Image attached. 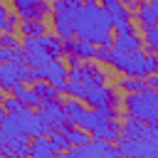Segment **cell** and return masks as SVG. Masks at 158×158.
Segmentation results:
<instances>
[{"label":"cell","instance_id":"obj_25","mask_svg":"<svg viewBox=\"0 0 158 158\" xmlns=\"http://www.w3.org/2000/svg\"><path fill=\"white\" fill-rule=\"evenodd\" d=\"M114 20V32L116 35H133L136 32V27H133V22H131V17H111Z\"/></svg>","mask_w":158,"mask_h":158},{"label":"cell","instance_id":"obj_19","mask_svg":"<svg viewBox=\"0 0 158 158\" xmlns=\"http://www.w3.org/2000/svg\"><path fill=\"white\" fill-rule=\"evenodd\" d=\"M151 84H148V79L146 77H126V79H121L118 81V91H123V94H133V91H146Z\"/></svg>","mask_w":158,"mask_h":158},{"label":"cell","instance_id":"obj_35","mask_svg":"<svg viewBox=\"0 0 158 158\" xmlns=\"http://www.w3.org/2000/svg\"><path fill=\"white\" fill-rule=\"evenodd\" d=\"M146 79H148V84H151L153 89H158V74H148Z\"/></svg>","mask_w":158,"mask_h":158},{"label":"cell","instance_id":"obj_38","mask_svg":"<svg viewBox=\"0 0 158 158\" xmlns=\"http://www.w3.org/2000/svg\"><path fill=\"white\" fill-rule=\"evenodd\" d=\"M84 5H101L99 0H84Z\"/></svg>","mask_w":158,"mask_h":158},{"label":"cell","instance_id":"obj_17","mask_svg":"<svg viewBox=\"0 0 158 158\" xmlns=\"http://www.w3.org/2000/svg\"><path fill=\"white\" fill-rule=\"evenodd\" d=\"M114 49H121V52H133V49H141L143 47V40L133 32V35H116L114 37Z\"/></svg>","mask_w":158,"mask_h":158},{"label":"cell","instance_id":"obj_8","mask_svg":"<svg viewBox=\"0 0 158 158\" xmlns=\"http://www.w3.org/2000/svg\"><path fill=\"white\" fill-rule=\"evenodd\" d=\"M22 47H25V62H27L32 69H37L40 64H44L47 59H52V54H49L42 35H40V37H25V40H22Z\"/></svg>","mask_w":158,"mask_h":158},{"label":"cell","instance_id":"obj_13","mask_svg":"<svg viewBox=\"0 0 158 158\" xmlns=\"http://www.w3.org/2000/svg\"><path fill=\"white\" fill-rule=\"evenodd\" d=\"M62 106H64V111H67V123H69V126H79V121H81V116H84V111H86L84 101L77 99V96H69L67 101H62Z\"/></svg>","mask_w":158,"mask_h":158},{"label":"cell","instance_id":"obj_39","mask_svg":"<svg viewBox=\"0 0 158 158\" xmlns=\"http://www.w3.org/2000/svg\"><path fill=\"white\" fill-rule=\"evenodd\" d=\"M2 99H5V94H2V89H0V104H2Z\"/></svg>","mask_w":158,"mask_h":158},{"label":"cell","instance_id":"obj_4","mask_svg":"<svg viewBox=\"0 0 158 158\" xmlns=\"http://www.w3.org/2000/svg\"><path fill=\"white\" fill-rule=\"evenodd\" d=\"M35 74H37V79H47L49 84H54L64 94V86H67V79H69V64L62 62V57H52L44 64H40L35 69Z\"/></svg>","mask_w":158,"mask_h":158},{"label":"cell","instance_id":"obj_37","mask_svg":"<svg viewBox=\"0 0 158 158\" xmlns=\"http://www.w3.org/2000/svg\"><path fill=\"white\" fill-rule=\"evenodd\" d=\"M5 116H7V111H5V106L0 104V123H2V118H5Z\"/></svg>","mask_w":158,"mask_h":158},{"label":"cell","instance_id":"obj_10","mask_svg":"<svg viewBox=\"0 0 158 158\" xmlns=\"http://www.w3.org/2000/svg\"><path fill=\"white\" fill-rule=\"evenodd\" d=\"M81 148V158H114V156H121L118 153V146H114V141H106V138H91L86 146H79Z\"/></svg>","mask_w":158,"mask_h":158},{"label":"cell","instance_id":"obj_27","mask_svg":"<svg viewBox=\"0 0 158 158\" xmlns=\"http://www.w3.org/2000/svg\"><path fill=\"white\" fill-rule=\"evenodd\" d=\"M84 91H86V84H84V81H74V79H67L64 94H69V96H77V99H81V96H84Z\"/></svg>","mask_w":158,"mask_h":158},{"label":"cell","instance_id":"obj_33","mask_svg":"<svg viewBox=\"0 0 158 158\" xmlns=\"http://www.w3.org/2000/svg\"><path fill=\"white\" fill-rule=\"evenodd\" d=\"M7 15H10V12H7V7L0 2V32L5 30V20H7Z\"/></svg>","mask_w":158,"mask_h":158},{"label":"cell","instance_id":"obj_31","mask_svg":"<svg viewBox=\"0 0 158 158\" xmlns=\"http://www.w3.org/2000/svg\"><path fill=\"white\" fill-rule=\"evenodd\" d=\"M20 30V15L17 12H10L7 20H5V30L2 32H17Z\"/></svg>","mask_w":158,"mask_h":158},{"label":"cell","instance_id":"obj_29","mask_svg":"<svg viewBox=\"0 0 158 158\" xmlns=\"http://www.w3.org/2000/svg\"><path fill=\"white\" fill-rule=\"evenodd\" d=\"M146 69L148 74H158V52L146 49Z\"/></svg>","mask_w":158,"mask_h":158},{"label":"cell","instance_id":"obj_22","mask_svg":"<svg viewBox=\"0 0 158 158\" xmlns=\"http://www.w3.org/2000/svg\"><path fill=\"white\" fill-rule=\"evenodd\" d=\"M64 133H67V138L72 141V146H86V143L94 138V136H91L86 128H81V126H67Z\"/></svg>","mask_w":158,"mask_h":158},{"label":"cell","instance_id":"obj_3","mask_svg":"<svg viewBox=\"0 0 158 158\" xmlns=\"http://www.w3.org/2000/svg\"><path fill=\"white\" fill-rule=\"evenodd\" d=\"M17 81L22 84H35L37 74L27 62H0V89L10 91Z\"/></svg>","mask_w":158,"mask_h":158},{"label":"cell","instance_id":"obj_14","mask_svg":"<svg viewBox=\"0 0 158 158\" xmlns=\"http://www.w3.org/2000/svg\"><path fill=\"white\" fill-rule=\"evenodd\" d=\"M10 91H12V94H15V96H17V99H20L22 104H25V106H32V109H37V106L42 104L40 94H37V91H35L32 86L22 84V81H17V84H15V86H12Z\"/></svg>","mask_w":158,"mask_h":158},{"label":"cell","instance_id":"obj_34","mask_svg":"<svg viewBox=\"0 0 158 158\" xmlns=\"http://www.w3.org/2000/svg\"><path fill=\"white\" fill-rule=\"evenodd\" d=\"M123 5H126L131 12H136V10H138V0H123Z\"/></svg>","mask_w":158,"mask_h":158},{"label":"cell","instance_id":"obj_6","mask_svg":"<svg viewBox=\"0 0 158 158\" xmlns=\"http://www.w3.org/2000/svg\"><path fill=\"white\" fill-rule=\"evenodd\" d=\"M81 101L91 109H109V106H116V89L114 86H106V84H96V86H86Z\"/></svg>","mask_w":158,"mask_h":158},{"label":"cell","instance_id":"obj_26","mask_svg":"<svg viewBox=\"0 0 158 158\" xmlns=\"http://www.w3.org/2000/svg\"><path fill=\"white\" fill-rule=\"evenodd\" d=\"M143 42H146V49L158 52V22H156V25H151V27L143 32Z\"/></svg>","mask_w":158,"mask_h":158},{"label":"cell","instance_id":"obj_5","mask_svg":"<svg viewBox=\"0 0 158 158\" xmlns=\"http://www.w3.org/2000/svg\"><path fill=\"white\" fill-rule=\"evenodd\" d=\"M123 109H126V114H133V116L143 118L146 123H158V109L151 104V99H148L143 91L126 94V99H123Z\"/></svg>","mask_w":158,"mask_h":158},{"label":"cell","instance_id":"obj_9","mask_svg":"<svg viewBox=\"0 0 158 158\" xmlns=\"http://www.w3.org/2000/svg\"><path fill=\"white\" fill-rule=\"evenodd\" d=\"M118 153L121 156H158V148L153 141L138 136V138H128V136H121L118 141Z\"/></svg>","mask_w":158,"mask_h":158},{"label":"cell","instance_id":"obj_30","mask_svg":"<svg viewBox=\"0 0 158 158\" xmlns=\"http://www.w3.org/2000/svg\"><path fill=\"white\" fill-rule=\"evenodd\" d=\"M0 44H2V47L15 49V47H20V40H17V35H15V32H0Z\"/></svg>","mask_w":158,"mask_h":158},{"label":"cell","instance_id":"obj_36","mask_svg":"<svg viewBox=\"0 0 158 158\" xmlns=\"http://www.w3.org/2000/svg\"><path fill=\"white\" fill-rule=\"evenodd\" d=\"M148 5H151V10H153V15L158 17V0H148Z\"/></svg>","mask_w":158,"mask_h":158},{"label":"cell","instance_id":"obj_32","mask_svg":"<svg viewBox=\"0 0 158 158\" xmlns=\"http://www.w3.org/2000/svg\"><path fill=\"white\" fill-rule=\"evenodd\" d=\"M109 54H111V47H101V44H96V57L94 59H99V62H109Z\"/></svg>","mask_w":158,"mask_h":158},{"label":"cell","instance_id":"obj_16","mask_svg":"<svg viewBox=\"0 0 158 158\" xmlns=\"http://www.w3.org/2000/svg\"><path fill=\"white\" fill-rule=\"evenodd\" d=\"M146 133V121L133 116V114H126V121L121 126V136H128V138H138Z\"/></svg>","mask_w":158,"mask_h":158},{"label":"cell","instance_id":"obj_1","mask_svg":"<svg viewBox=\"0 0 158 158\" xmlns=\"http://www.w3.org/2000/svg\"><path fill=\"white\" fill-rule=\"evenodd\" d=\"M74 32L81 40H91L94 44L111 47L114 44V20L101 5H84L74 15Z\"/></svg>","mask_w":158,"mask_h":158},{"label":"cell","instance_id":"obj_2","mask_svg":"<svg viewBox=\"0 0 158 158\" xmlns=\"http://www.w3.org/2000/svg\"><path fill=\"white\" fill-rule=\"evenodd\" d=\"M109 67H114L116 72L126 74V77H148V69H146V52L143 49H133V52H121V49H114L111 47V54H109Z\"/></svg>","mask_w":158,"mask_h":158},{"label":"cell","instance_id":"obj_18","mask_svg":"<svg viewBox=\"0 0 158 158\" xmlns=\"http://www.w3.org/2000/svg\"><path fill=\"white\" fill-rule=\"evenodd\" d=\"M136 17H138V27L146 32L151 25H156L158 22V17L153 15V10H151V5H148V0H138V10H136Z\"/></svg>","mask_w":158,"mask_h":158},{"label":"cell","instance_id":"obj_21","mask_svg":"<svg viewBox=\"0 0 158 158\" xmlns=\"http://www.w3.org/2000/svg\"><path fill=\"white\" fill-rule=\"evenodd\" d=\"M32 89L40 94V99H42V101H52V99H59V94H62V91H59L54 84H49L47 79H37V81L32 84Z\"/></svg>","mask_w":158,"mask_h":158},{"label":"cell","instance_id":"obj_11","mask_svg":"<svg viewBox=\"0 0 158 158\" xmlns=\"http://www.w3.org/2000/svg\"><path fill=\"white\" fill-rule=\"evenodd\" d=\"M52 30L62 40L77 37V32H74V12H69V10H54L52 12Z\"/></svg>","mask_w":158,"mask_h":158},{"label":"cell","instance_id":"obj_24","mask_svg":"<svg viewBox=\"0 0 158 158\" xmlns=\"http://www.w3.org/2000/svg\"><path fill=\"white\" fill-rule=\"evenodd\" d=\"M49 143H52L54 153H67V151L72 148V141L67 138L64 131H52V133H49Z\"/></svg>","mask_w":158,"mask_h":158},{"label":"cell","instance_id":"obj_23","mask_svg":"<svg viewBox=\"0 0 158 158\" xmlns=\"http://www.w3.org/2000/svg\"><path fill=\"white\" fill-rule=\"evenodd\" d=\"M99 2H101V7H104L111 17H121V20H123V17H131V10L123 5V0H99Z\"/></svg>","mask_w":158,"mask_h":158},{"label":"cell","instance_id":"obj_7","mask_svg":"<svg viewBox=\"0 0 158 158\" xmlns=\"http://www.w3.org/2000/svg\"><path fill=\"white\" fill-rule=\"evenodd\" d=\"M10 5L22 20H44L52 15V5L47 0H10Z\"/></svg>","mask_w":158,"mask_h":158},{"label":"cell","instance_id":"obj_15","mask_svg":"<svg viewBox=\"0 0 158 158\" xmlns=\"http://www.w3.org/2000/svg\"><path fill=\"white\" fill-rule=\"evenodd\" d=\"M30 156L32 158H52L54 148L49 143V136H32V141H30Z\"/></svg>","mask_w":158,"mask_h":158},{"label":"cell","instance_id":"obj_20","mask_svg":"<svg viewBox=\"0 0 158 158\" xmlns=\"http://www.w3.org/2000/svg\"><path fill=\"white\" fill-rule=\"evenodd\" d=\"M20 32L22 37H40L47 35V25L44 20H20Z\"/></svg>","mask_w":158,"mask_h":158},{"label":"cell","instance_id":"obj_28","mask_svg":"<svg viewBox=\"0 0 158 158\" xmlns=\"http://www.w3.org/2000/svg\"><path fill=\"white\" fill-rule=\"evenodd\" d=\"M2 106H5V111H7V114H15V111H20L25 104L12 94V96H5V99H2Z\"/></svg>","mask_w":158,"mask_h":158},{"label":"cell","instance_id":"obj_12","mask_svg":"<svg viewBox=\"0 0 158 158\" xmlns=\"http://www.w3.org/2000/svg\"><path fill=\"white\" fill-rule=\"evenodd\" d=\"M5 136H7V133H5ZM30 141H32V136H27V133H15V136L7 138V146H5L2 153H7V156H30Z\"/></svg>","mask_w":158,"mask_h":158}]
</instances>
